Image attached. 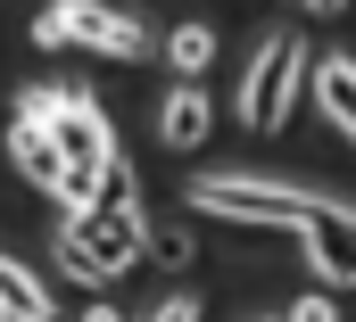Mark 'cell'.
I'll use <instances>...</instances> for the list:
<instances>
[{
  "label": "cell",
  "mask_w": 356,
  "mask_h": 322,
  "mask_svg": "<svg viewBox=\"0 0 356 322\" xmlns=\"http://www.w3.org/2000/svg\"><path fill=\"white\" fill-rule=\"evenodd\" d=\"M158 240V223L141 215V182H133V158H116L99 173V198L67 215V232H58V273H75V281H116V273H133L141 256Z\"/></svg>",
  "instance_id": "obj_1"
},
{
  "label": "cell",
  "mask_w": 356,
  "mask_h": 322,
  "mask_svg": "<svg viewBox=\"0 0 356 322\" xmlns=\"http://www.w3.org/2000/svg\"><path fill=\"white\" fill-rule=\"evenodd\" d=\"M33 42H42V50H91V58H116V67H133V58L158 50V33H149L141 17L108 8V0H50V8L33 17Z\"/></svg>",
  "instance_id": "obj_2"
},
{
  "label": "cell",
  "mask_w": 356,
  "mask_h": 322,
  "mask_svg": "<svg viewBox=\"0 0 356 322\" xmlns=\"http://www.w3.org/2000/svg\"><path fill=\"white\" fill-rule=\"evenodd\" d=\"M307 42L298 33H266L257 42V58L241 67V91H232V108H241V124L249 133H273L290 108H298V83H307Z\"/></svg>",
  "instance_id": "obj_3"
},
{
  "label": "cell",
  "mask_w": 356,
  "mask_h": 322,
  "mask_svg": "<svg viewBox=\"0 0 356 322\" xmlns=\"http://www.w3.org/2000/svg\"><path fill=\"white\" fill-rule=\"evenodd\" d=\"M191 207H199V215H224V223H273V232H298L315 198L273 190V182H249V173H199V182H191Z\"/></svg>",
  "instance_id": "obj_4"
},
{
  "label": "cell",
  "mask_w": 356,
  "mask_h": 322,
  "mask_svg": "<svg viewBox=\"0 0 356 322\" xmlns=\"http://www.w3.org/2000/svg\"><path fill=\"white\" fill-rule=\"evenodd\" d=\"M298 248H307V264H315L323 289H356V207L315 198L307 223H298Z\"/></svg>",
  "instance_id": "obj_5"
},
{
  "label": "cell",
  "mask_w": 356,
  "mask_h": 322,
  "mask_svg": "<svg viewBox=\"0 0 356 322\" xmlns=\"http://www.w3.org/2000/svg\"><path fill=\"white\" fill-rule=\"evenodd\" d=\"M8 165H17L33 190H50V198H67V182H75V173H67V149H58L42 124H25V116H8Z\"/></svg>",
  "instance_id": "obj_6"
},
{
  "label": "cell",
  "mask_w": 356,
  "mask_h": 322,
  "mask_svg": "<svg viewBox=\"0 0 356 322\" xmlns=\"http://www.w3.org/2000/svg\"><path fill=\"white\" fill-rule=\"evenodd\" d=\"M207 133H216V99H207L199 83H175V91L158 99V141H166L175 158H191Z\"/></svg>",
  "instance_id": "obj_7"
},
{
  "label": "cell",
  "mask_w": 356,
  "mask_h": 322,
  "mask_svg": "<svg viewBox=\"0 0 356 322\" xmlns=\"http://www.w3.org/2000/svg\"><path fill=\"white\" fill-rule=\"evenodd\" d=\"M0 314L8 322H50V289L25 264H8V256H0Z\"/></svg>",
  "instance_id": "obj_8"
},
{
  "label": "cell",
  "mask_w": 356,
  "mask_h": 322,
  "mask_svg": "<svg viewBox=\"0 0 356 322\" xmlns=\"http://www.w3.org/2000/svg\"><path fill=\"white\" fill-rule=\"evenodd\" d=\"M315 91H323V116H332V124L356 141V58H323Z\"/></svg>",
  "instance_id": "obj_9"
},
{
  "label": "cell",
  "mask_w": 356,
  "mask_h": 322,
  "mask_svg": "<svg viewBox=\"0 0 356 322\" xmlns=\"http://www.w3.org/2000/svg\"><path fill=\"white\" fill-rule=\"evenodd\" d=\"M166 67H175L182 83H199L216 67V25H175V33H166Z\"/></svg>",
  "instance_id": "obj_10"
},
{
  "label": "cell",
  "mask_w": 356,
  "mask_h": 322,
  "mask_svg": "<svg viewBox=\"0 0 356 322\" xmlns=\"http://www.w3.org/2000/svg\"><path fill=\"white\" fill-rule=\"evenodd\" d=\"M282 322H340V314H332V289H307V298H298Z\"/></svg>",
  "instance_id": "obj_11"
},
{
  "label": "cell",
  "mask_w": 356,
  "mask_h": 322,
  "mask_svg": "<svg viewBox=\"0 0 356 322\" xmlns=\"http://www.w3.org/2000/svg\"><path fill=\"white\" fill-rule=\"evenodd\" d=\"M149 322H199V298L175 289V298H158V314H149Z\"/></svg>",
  "instance_id": "obj_12"
},
{
  "label": "cell",
  "mask_w": 356,
  "mask_h": 322,
  "mask_svg": "<svg viewBox=\"0 0 356 322\" xmlns=\"http://www.w3.org/2000/svg\"><path fill=\"white\" fill-rule=\"evenodd\" d=\"M83 322H124V314H116V306H91V314H83Z\"/></svg>",
  "instance_id": "obj_13"
},
{
  "label": "cell",
  "mask_w": 356,
  "mask_h": 322,
  "mask_svg": "<svg viewBox=\"0 0 356 322\" xmlns=\"http://www.w3.org/2000/svg\"><path fill=\"white\" fill-rule=\"evenodd\" d=\"M307 8H323V17H332V8H348V0H307Z\"/></svg>",
  "instance_id": "obj_14"
},
{
  "label": "cell",
  "mask_w": 356,
  "mask_h": 322,
  "mask_svg": "<svg viewBox=\"0 0 356 322\" xmlns=\"http://www.w3.org/2000/svg\"><path fill=\"white\" fill-rule=\"evenodd\" d=\"M0 322H8V314H0Z\"/></svg>",
  "instance_id": "obj_15"
}]
</instances>
